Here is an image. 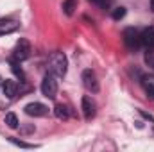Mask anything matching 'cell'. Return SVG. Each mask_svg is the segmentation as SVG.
<instances>
[{"label":"cell","instance_id":"2e32d148","mask_svg":"<svg viewBox=\"0 0 154 152\" xmlns=\"http://www.w3.org/2000/svg\"><path fill=\"white\" fill-rule=\"evenodd\" d=\"M124 16H125V7H116L113 11V18L115 20H122Z\"/></svg>","mask_w":154,"mask_h":152},{"label":"cell","instance_id":"ba28073f","mask_svg":"<svg viewBox=\"0 0 154 152\" xmlns=\"http://www.w3.org/2000/svg\"><path fill=\"white\" fill-rule=\"evenodd\" d=\"M18 29V22L13 18H0V36L11 34Z\"/></svg>","mask_w":154,"mask_h":152},{"label":"cell","instance_id":"3957f363","mask_svg":"<svg viewBox=\"0 0 154 152\" xmlns=\"http://www.w3.org/2000/svg\"><path fill=\"white\" fill-rule=\"evenodd\" d=\"M57 77L52 75L50 72L47 74V75L43 77V81H41V93L47 97V99H56V95H57V81H56Z\"/></svg>","mask_w":154,"mask_h":152},{"label":"cell","instance_id":"9c48e42d","mask_svg":"<svg viewBox=\"0 0 154 152\" xmlns=\"http://www.w3.org/2000/svg\"><path fill=\"white\" fill-rule=\"evenodd\" d=\"M82 113L86 120H91L95 116V102L91 100V97H82Z\"/></svg>","mask_w":154,"mask_h":152},{"label":"cell","instance_id":"9a60e30c","mask_svg":"<svg viewBox=\"0 0 154 152\" xmlns=\"http://www.w3.org/2000/svg\"><path fill=\"white\" fill-rule=\"evenodd\" d=\"M11 70L14 72V75L20 77L22 81L25 79V75H23V72H22V68H20V63H18V61H13V63H11Z\"/></svg>","mask_w":154,"mask_h":152},{"label":"cell","instance_id":"4fadbf2b","mask_svg":"<svg viewBox=\"0 0 154 152\" xmlns=\"http://www.w3.org/2000/svg\"><path fill=\"white\" fill-rule=\"evenodd\" d=\"M54 113H56V116H57L59 120H66V118L70 116L68 108H66V106H63V104H57V106L54 108Z\"/></svg>","mask_w":154,"mask_h":152},{"label":"cell","instance_id":"8992f818","mask_svg":"<svg viewBox=\"0 0 154 152\" xmlns=\"http://www.w3.org/2000/svg\"><path fill=\"white\" fill-rule=\"evenodd\" d=\"M25 113L29 116H45L48 113V108L41 102H31V104L25 106Z\"/></svg>","mask_w":154,"mask_h":152},{"label":"cell","instance_id":"ac0fdd59","mask_svg":"<svg viewBox=\"0 0 154 152\" xmlns=\"http://www.w3.org/2000/svg\"><path fill=\"white\" fill-rule=\"evenodd\" d=\"M147 63H149V65L154 68V57H152V56H147Z\"/></svg>","mask_w":154,"mask_h":152},{"label":"cell","instance_id":"277c9868","mask_svg":"<svg viewBox=\"0 0 154 152\" xmlns=\"http://www.w3.org/2000/svg\"><path fill=\"white\" fill-rule=\"evenodd\" d=\"M29 54H31V43L25 38H22L16 43L14 50H13V59L20 63V61H25V59L29 57Z\"/></svg>","mask_w":154,"mask_h":152},{"label":"cell","instance_id":"6da1fadb","mask_svg":"<svg viewBox=\"0 0 154 152\" xmlns=\"http://www.w3.org/2000/svg\"><path fill=\"white\" fill-rule=\"evenodd\" d=\"M66 68H68L66 56L63 52H52L50 57H48V72L56 77H65Z\"/></svg>","mask_w":154,"mask_h":152},{"label":"cell","instance_id":"d6986e66","mask_svg":"<svg viewBox=\"0 0 154 152\" xmlns=\"http://www.w3.org/2000/svg\"><path fill=\"white\" fill-rule=\"evenodd\" d=\"M151 9L154 11V0H151Z\"/></svg>","mask_w":154,"mask_h":152},{"label":"cell","instance_id":"e0dca14e","mask_svg":"<svg viewBox=\"0 0 154 152\" xmlns=\"http://www.w3.org/2000/svg\"><path fill=\"white\" fill-rule=\"evenodd\" d=\"M11 141H13V143H16L18 147H23V149H32V147H34V145H29V143H25V141H20V140H14V138H13Z\"/></svg>","mask_w":154,"mask_h":152},{"label":"cell","instance_id":"ffe728a7","mask_svg":"<svg viewBox=\"0 0 154 152\" xmlns=\"http://www.w3.org/2000/svg\"><path fill=\"white\" fill-rule=\"evenodd\" d=\"M0 84H2V81H0Z\"/></svg>","mask_w":154,"mask_h":152},{"label":"cell","instance_id":"7c38bea8","mask_svg":"<svg viewBox=\"0 0 154 152\" xmlns=\"http://www.w3.org/2000/svg\"><path fill=\"white\" fill-rule=\"evenodd\" d=\"M75 9H77V0H65L63 2V11H65L66 16H72Z\"/></svg>","mask_w":154,"mask_h":152},{"label":"cell","instance_id":"52a82bcc","mask_svg":"<svg viewBox=\"0 0 154 152\" xmlns=\"http://www.w3.org/2000/svg\"><path fill=\"white\" fill-rule=\"evenodd\" d=\"M142 47L147 52L154 50V27H147L142 31Z\"/></svg>","mask_w":154,"mask_h":152},{"label":"cell","instance_id":"5b68a950","mask_svg":"<svg viewBox=\"0 0 154 152\" xmlns=\"http://www.w3.org/2000/svg\"><path fill=\"white\" fill-rule=\"evenodd\" d=\"M82 84H84V88H86L88 91H91V93H97V91H99V81H97L95 72H91V70H84V72H82Z\"/></svg>","mask_w":154,"mask_h":152},{"label":"cell","instance_id":"5bb4252c","mask_svg":"<svg viewBox=\"0 0 154 152\" xmlns=\"http://www.w3.org/2000/svg\"><path fill=\"white\" fill-rule=\"evenodd\" d=\"M4 122H5L7 127H11V129H16V127H18V118H16V114L14 113H7Z\"/></svg>","mask_w":154,"mask_h":152},{"label":"cell","instance_id":"30bf717a","mask_svg":"<svg viewBox=\"0 0 154 152\" xmlns=\"http://www.w3.org/2000/svg\"><path fill=\"white\" fill-rule=\"evenodd\" d=\"M2 90H4V95H5L7 99H13V97H16V93H18V84H16L14 81H4V82H2Z\"/></svg>","mask_w":154,"mask_h":152},{"label":"cell","instance_id":"8fae6325","mask_svg":"<svg viewBox=\"0 0 154 152\" xmlns=\"http://www.w3.org/2000/svg\"><path fill=\"white\" fill-rule=\"evenodd\" d=\"M142 86L145 90V93L154 99V75H143L142 77Z\"/></svg>","mask_w":154,"mask_h":152},{"label":"cell","instance_id":"7a4b0ae2","mask_svg":"<svg viewBox=\"0 0 154 152\" xmlns=\"http://www.w3.org/2000/svg\"><path fill=\"white\" fill-rule=\"evenodd\" d=\"M122 39H124V45L129 48V50H138L140 45H142V32L134 27H127L122 34Z\"/></svg>","mask_w":154,"mask_h":152}]
</instances>
